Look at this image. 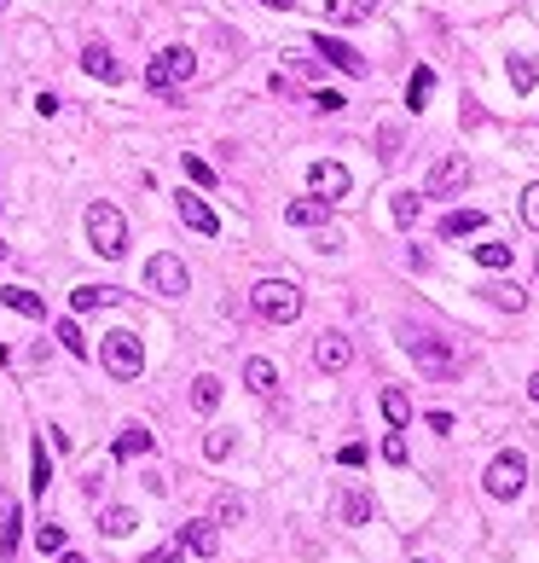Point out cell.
Returning <instances> with one entry per match:
<instances>
[{"instance_id": "6da1fadb", "label": "cell", "mask_w": 539, "mask_h": 563, "mask_svg": "<svg viewBox=\"0 0 539 563\" xmlns=\"http://www.w3.org/2000/svg\"><path fill=\"white\" fill-rule=\"evenodd\" d=\"M406 354L418 360L424 377H435V384H452V377L464 372V354L452 349V337H441V332H412L406 325Z\"/></svg>"}, {"instance_id": "7a4b0ae2", "label": "cell", "mask_w": 539, "mask_h": 563, "mask_svg": "<svg viewBox=\"0 0 539 563\" xmlns=\"http://www.w3.org/2000/svg\"><path fill=\"white\" fill-rule=\"evenodd\" d=\"M250 308L261 314L267 325H290L302 314V290L290 285V279H261V285L250 290Z\"/></svg>"}, {"instance_id": "3957f363", "label": "cell", "mask_w": 539, "mask_h": 563, "mask_svg": "<svg viewBox=\"0 0 539 563\" xmlns=\"http://www.w3.org/2000/svg\"><path fill=\"white\" fill-rule=\"evenodd\" d=\"M192 76H198L192 47H163V53L145 65V88H151V93H175V88H186Z\"/></svg>"}, {"instance_id": "277c9868", "label": "cell", "mask_w": 539, "mask_h": 563, "mask_svg": "<svg viewBox=\"0 0 539 563\" xmlns=\"http://www.w3.org/2000/svg\"><path fill=\"white\" fill-rule=\"evenodd\" d=\"M88 238H93L99 256H110V262L128 250V221H122L116 204H88Z\"/></svg>"}, {"instance_id": "5b68a950", "label": "cell", "mask_w": 539, "mask_h": 563, "mask_svg": "<svg viewBox=\"0 0 539 563\" xmlns=\"http://www.w3.org/2000/svg\"><path fill=\"white\" fill-rule=\"evenodd\" d=\"M99 360H105L110 377H122V384L145 372V349H140V337H133V332H110V337L99 342Z\"/></svg>"}, {"instance_id": "8992f818", "label": "cell", "mask_w": 539, "mask_h": 563, "mask_svg": "<svg viewBox=\"0 0 539 563\" xmlns=\"http://www.w3.org/2000/svg\"><path fill=\"white\" fill-rule=\"evenodd\" d=\"M522 482H528V459H522V453H499V459L487 464V476H482V488L493 499H517Z\"/></svg>"}, {"instance_id": "52a82bcc", "label": "cell", "mask_w": 539, "mask_h": 563, "mask_svg": "<svg viewBox=\"0 0 539 563\" xmlns=\"http://www.w3.org/2000/svg\"><path fill=\"white\" fill-rule=\"evenodd\" d=\"M186 262L180 256H168V250H157L151 262H145V290H157V297H186Z\"/></svg>"}, {"instance_id": "ba28073f", "label": "cell", "mask_w": 539, "mask_h": 563, "mask_svg": "<svg viewBox=\"0 0 539 563\" xmlns=\"http://www.w3.org/2000/svg\"><path fill=\"white\" fill-rule=\"evenodd\" d=\"M470 186V157L464 152H447L441 163L430 169V180H424V198H452V192Z\"/></svg>"}, {"instance_id": "9c48e42d", "label": "cell", "mask_w": 539, "mask_h": 563, "mask_svg": "<svg viewBox=\"0 0 539 563\" xmlns=\"http://www.w3.org/2000/svg\"><path fill=\"white\" fill-rule=\"evenodd\" d=\"M308 186H313V198L337 204V198H348V169L325 157V163H313V169H308Z\"/></svg>"}, {"instance_id": "30bf717a", "label": "cell", "mask_w": 539, "mask_h": 563, "mask_svg": "<svg viewBox=\"0 0 539 563\" xmlns=\"http://www.w3.org/2000/svg\"><path fill=\"white\" fill-rule=\"evenodd\" d=\"M313 53H320L325 65H337L342 76H365V58L354 53L348 41H337V35H313Z\"/></svg>"}, {"instance_id": "8fae6325", "label": "cell", "mask_w": 539, "mask_h": 563, "mask_svg": "<svg viewBox=\"0 0 539 563\" xmlns=\"http://www.w3.org/2000/svg\"><path fill=\"white\" fill-rule=\"evenodd\" d=\"M175 210H180V221H186L192 232H203V238H215V232H220V215L198 198V192H180V204H175Z\"/></svg>"}, {"instance_id": "7c38bea8", "label": "cell", "mask_w": 539, "mask_h": 563, "mask_svg": "<svg viewBox=\"0 0 539 563\" xmlns=\"http://www.w3.org/2000/svg\"><path fill=\"white\" fill-rule=\"evenodd\" d=\"M348 360H354V342L342 332H325L320 342H313V366H320V372H342Z\"/></svg>"}, {"instance_id": "4fadbf2b", "label": "cell", "mask_w": 539, "mask_h": 563, "mask_svg": "<svg viewBox=\"0 0 539 563\" xmlns=\"http://www.w3.org/2000/svg\"><path fill=\"white\" fill-rule=\"evenodd\" d=\"M175 541H180V552H198V558H215L220 552V529H215V523H186Z\"/></svg>"}, {"instance_id": "5bb4252c", "label": "cell", "mask_w": 539, "mask_h": 563, "mask_svg": "<svg viewBox=\"0 0 539 563\" xmlns=\"http://www.w3.org/2000/svg\"><path fill=\"white\" fill-rule=\"evenodd\" d=\"M81 70H88V76H99V82H122V65L110 58L105 41H88V47H81Z\"/></svg>"}, {"instance_id": "9a60e30c", "label": "cell", "mask_w": 539, "mask_h": 563, "mask_svg": "<svg viewBox=\"0 0 539 563\" xmlns=\"http://www.w3.org/2000/svg\"><path fill=\"white\" fill-rule=\"evenodd\" d=\"M116 302H122L116 285H76V290H70V308H76V314H88V308H116Z\"/></svg>"}, {"instance_id": "2e32d148", "label": "cell", "mask_w": 539, "mask_h": 563, "mask_svg": "<svg viewBox=\"0 0 539 563\" xmlns=\"http://www.w3.org/2000/svg\"><path fill=\"white\" fill-rule=\"evenodd\" d=\"M285 221H290V227H325V221H330V204H325V198H296V204L285 210Z\"/></svg>"}, {"instance_id": "e0dca14e", "label": "cell", "mask_w": 539, "mask_h": 563, "mask_svg": "<svg viewBox=\"0 0 539 563\" xmlns=\"http://www.w3.org/2000/svg\"><path fill=\"white\" fill-rule=\"evenodd\" d=\"M0 302H6V308H18V314H30V320H47V302L35 297L30 285H6V290H0Z\"/></svg>"}, {"instance_id": "ac0fdd59", "label": "cell", "mask_w": 539, "mask_h": 563, "mask_svg": "<svg viewBox=\"0 0 539 563\" xmlns=\"http://www.w3.org/2000/svg\"><path fill=\"white\" fill-rule=\"evenodd\" d=\"M12 552H18V506L0 494V563H12Z\"/></svg>"}, {"instance_id": "d6986e66", "label": "cell", "mask_w": 539, "mask_h": 563, "mask_svg": "<svg viewBox=\"0 0 539 563\" xmlns=\"http://www.w3.org/2000/svg\"><path fill=\"white\" fill-rule=\"evenodd\" d=\"M337 517H342V523H365V517H372V494H360V488H342V494H337Z\"/></svg>"}, {"instance_id": "ffe728a7", "label": "cell", "mask_w": 539, "mask_h": 563, "mask_svg": "<svg viewBox=\"0 0 539 563\" xmlns=\"http://www.w3.org/2000/svg\"><path fill=\"white\" fill-rule=\"evenodd\" d=\"M430 93H435V70L418 65V70H412V82H406V111H424V105H430Z\"/></svg>"}, {"instance_id": "44dd1931", "label": "cell", "mask_w": 539, "mask_h": 563, "mask_svg": "<svg viewBox=\"0 0 539 563\" xmlns=\"http://www.w3.org/2000/svg\"><path fill=\"white\" fill-rule=\"evenodd\" d=\"M215 407H220V377L215 372L192 377V412H215Z\"/></svg>"}, {"instance_id": "7402d4cb", "label": "cell", "mask_w": 539, "mask_h": 563, "mask_svg": "<svg viewBox=\"0 0 539 563\" xmlns=\"http://www.w3.org/2000/svg\"><path fill=\"white\" fill-rule=\"evenodd\" d=\"M244 384H250L255 395H273V384H278L273 360H261V354H255V360H244Z\"/></svg>"}, {"instance_id": "603a6c76", "label": "cell", "mask_w": 539, "mask_h": 563, "mask_svg": "<svg viewBox=\"0 0 539 563\" xmlns=\"http://www.w3.org/2000/svg\"><path fill=\"white\" fill-rule=\"evenodd\" d=\"M325 12H330V23H365L377 12V0H330Z\"/></svg>"}, {"instance_id": "cb8c5ba5", "label": "cell", "mask_w": 539, "mask_h": 563, "mask_svg": "<svg viewBox=\"0 0 539 563\" xmlns=\"http://www.w3.org/2000/svg\"><path fill=\"white\" fill-rule=\"evenodd\" d=\"M383 419L395 424V430H406V424H412V401H406V389H395V384L383 389Z\"/></svg>"}, {"instance_id": "d4e9b609", "label": "cell", "mask_w": 539, "mask_h": 563, "mask_svg": "<svg viewBox=\"0 0 539 563\" xmlns=\"http://www.w3.org/2000/svg\"><path fill=\"white\" fill-rule=\"evenodd\" d=\"M482 221H487L482 210H452L447 221H441V238H464V232H482Z\"/></svg>"}, {"instance_id": "484cf974", "label": "cell", "mask_w": 539, "mask_h": 563, "mask_svg": "<svg viewBox=\"0 0 539 563\" xmlns=\"http://www.w3.org/2000/svg\"><path fill=\"white\" fill-rule=\"evenodd\" d=\"M133 453H151V430H145V424H128V430L116 436V459H133Z\"/></svg>"}, {"instance_id": "4316f807", "label": "cell", "mask_w": 539, "mask_h": 563, "mask_svg": "<svg viewBox=\"0 0 539 563\" xmlns=\"http://www.w3.org/2000/svg\"><path fill=\"white\" fill-rule=\"evenodd\" d=\"M99 534H110V541H122V534H133V511L128 506H110L99 517Z\"/></svg>"}, {"instance_id": "83f0119b", "label": "cell", "mask_w": 539, "mask_h": 563, "mask_svg": "<svg viewBox=\"0 0 539 563\" xmlns=\"http://www.w3.org/2000/svg\"><path fill=\"white\" fill-rule=\"evenodd\" d=\"M418 210H424V198H418V192H395V204H389L395 227H412V221H418Z\"/></svg>"}, {"instance_id": "f1b7e54d", "label": "cell", "mask_w": 539, "mask_h": 563, "mask_svg": "<svg viewBox=\"0 0 539 563\" xmlns=\"http://www.w3.org/2000/svg\"><path fill=\"white\" fill-rule=\"evenodd\" d=\"M510 82H517V88H522V93H528V88H534V82H539V58H528V53H517V58H510Z\"/></svg>"}, {"instance_id": "f546056e", "label": "cell", "mask_w": 539, "mask_h": 563, "mask_svg": "<svg viewBox=\"0 0 539 563\" xmlns=\"http://www.w3.org/2000/svg\"><path fill=\"white\" fill-rule=\"evenodd\" d=\"M35 546H41V558H58L64 552V529H58V523H41V529H35Z\"/></svg>"}, {"instance_id": "4dcf8cb0", "label": "cell", "mask_w": 539, "mask_h": 563, "mask_svg": "<svg viewBox=\"0 0 539 563\" xmlns=\"http://www.w3.org/2000/svg\"><path fill=\"white\" fill-rule=\"evenodd\" d=\"M475 262L499 273V267H510V244H475Z\"/></svg>"}, {"instance_id": "1f68e13d", "label": "cell", "mask_w": 539, "mask_h": 563, "mask_svg": "<svg viewBox=\"0 0 539 563\" xmlns=\"http://www.w3.org/2000/svg\"><path fill=\"white\" fill-rule=\"evenodd\" d=\"M47 482H53V459H47V442H35V499H47Z\"/></svg>"}, {"instance_id": "d6a6232c", "label": "cell", "mask_w": 539, "mask_h": 563, "mask_svg": "<svg viewBox=\"0 0 539 563\" xmlns=\"http://www.w3.org/2000/svg\"><path fill=\"white\" fill-rule=\"evenodd\" d=\"M180 169H186V180H198V186H215V169L203 163V157H192V152H180Z\"/></svg>"}, {"instance_id": "836d02e7", "label": "cell", "mask_w": 539, "mask_h": 563, "mask_svg": "<svg viewBox=\"0 0 539 563\" xmlns=\"http://www.w3.org/2000/svg\"><path fill=\"white\" fill-rule=\"evenodd\" d=\"M487 302H493V308L522 314V290H517V285H487Z\"/></svg>"}, {"instance_id": "e575fe53", "label": "cell", "mask_w": 539, "mask_h": 563, "mask_svg": "<svg viewBox=\"0 0 539 563\" xmlns=\"http://www.w3.org/2000/svg\"><path fill=\"white\" fill-rule=\"evenodd\" d=\"M377 157H383V163L400 157V128H377Z\"/></svg>"}, {"instance_id": "d590c367", "label": "cell", "mask_w": 539, "mask_h": 563, "mask_svg": "<svg viewBox=\"0 0 539 563\" xmlns=\"http://www.w3.org/2000/svg\"><path fill=\"white\" fill-rule=\"evenodd\" d=\"M58 342H64L70 354H88V337L76 332V320H58Z\"/></svg>"}, {"instance_id": "8d00e7d4", "label": "cell", "mask_w": 539, "mask_h": 563, "mask_svg": "<svg viewBox=\"0 0 539 563\" xmlns=\"http://www.w3.org/2000/svg\"><path fill=\"white\" fill-rule=\"evenodd\" d=\"M383 459H389V464H406V436H400V430L383 436Z\"/></svg>"}, {"instance_id": "74e56055", "label": "cell", "mask_w": 539, "mask_h": 563, "mask_svg": "<svg viewBox=\"0 0 539 563\" xmlns=\"http://www.w3.org/2000/svg\"><path fill=\"white\" fill-rule=\"evenodd\" d=\"M238 517H244V499L220 494V499H215V523H238Z\"/></svg>"}, {"instance_id": "f35d334b", "label": "cell", "mask_w": 539, "mask_h": 563, "mask_svg": "<svg viewBox=\"0 0 539 563\" xmlns=\"http://www.w3.org/2000/svg\"><path fill=\"white\" fill-rule=\"evenodd\" d=\"M203 453H210V459H227V453H232V436H227V430H210V436H203Z\"/></svg>"}, {"instance_id": "ab89813d", "label": "cell", "mask_w": 539, "mask_h": 563, "mask_svg": "<svg viewBox=\"0 0 539 563\" xmlns=\"http://www.w3.org/2000/svg\"><path fill=\"white\" fill-rule=\"evenodd\" d=\"M522 221H528V227L539 232V180H534L528 192H522Z\"/></svg>"}, {"instance_id": "60d3db41", "label": "cell", "mask_w": 539, "mask_h": 563, "mask_svg": "<svg viewBox=\"0 0 539 563\" xmlns=\"http://www.w3.org/2000/svg\"><path fill=\"white\" fill-rule=\"evenodd\" d=\"M342 105H348L342 93H313V111H325V117H330V111H342Z\"/></svg>"}, {"instance_id": "b9f144b4", "label": "cell", "mask_w": 539, "mask_h": 563, "mask_svg": "<svg viewBox=\"0 0 539 563\" xmlns=\"http://www.w3.org/2000/svg\"><path fill=\"white\" fill-rule=\"evenodd\" d=\"M81 494L99 499V494H105V471H88V476H81Z\"/></svg>"}, {"instance_id": "7bdbcfd3", "label": "cell", "mask_w": 539, "mask_h": 563, "mask_svg": "<svg viewBox=\"0 0 539 563\" xmlns=\"http://www.w3.org/2000/svg\"><path fill=\"white\" fill-rule=\"evenodd\" d=\"M175 558H180V541H175V546H157V552H145L140 563H175Z\"/></svg>"}, {"instance_id": "ee69618b", "label": "cell", "mask_w": 539, "mask_h": 563, "mask_svg": "<svg viewBox=\"0 0 539 563\" xmlns=\"http://www.w3.org/2000/svg\"><path fill=\"white\" fill-rule=\"evenodd\" d=\"M261 6H273V12H290V6H296V0H261Z\"/></svg>"}, {"instance_id": "f6af8a7d", "label": "cell", "mask_w": 539, "mask_h": 563, "mask_svg": "<svg viewBox=\"0 0 539 563\" xmlns=\"http://www.w3.org/2000/svg\"><path fill=\"white\" fill-rule=\"evenodd\" d=\"M53 563H81V558H76V552H58V558H53Z\"/></svg>"}, {"instance_id": "bcb514c9", "label": "cell", "mask_w": 539, "mask_h": 563, "mask_svg": "<svg viewBox=\"0 0 539 563\" xmlns=\"http://www.w3.org/2000/svg\"><path fill=\"white\" fill-rule=\"evenodd\" d=\"M528 395H534V401H539V372H534V377H528Z\"/></svg>"}, {"instance_id": "7dc6e473", "label": "cell", "mask_w": 539, "mask_h": 563, "mask_svg": "<svg viewBox=\"0 0 539 563\" xmlns=\"http://www.w3.org/2000/svg\"><path fill=\"white\" fill-rule=\"evenodd\" d=\"M0 256H6V244H0Z\"/></svg>"}, {"instance_id": "c3c4849f", "label": "cell", "mask_w": 539, "mask_h": 563, "mask_svg": "<svg viewBox=\"0 0 539 563\" xmlns=\"http://www.w3.org/2000/svg\"><path fill=\"white\" fill-rule=\"evenodd\" d=\"M0 6H6V0H0Z\"/></svg>"}]
</instances>
